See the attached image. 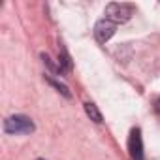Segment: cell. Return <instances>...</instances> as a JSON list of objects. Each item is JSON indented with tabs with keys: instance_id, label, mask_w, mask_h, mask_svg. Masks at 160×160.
I'll list each match as a JSON object with an SVG mask.
<instances>
[{
	"instance_id": "6da1fadb",
	"label": "cell",
	"mask_w": 160,
	"mask_h": 160,
	"mask_svg": "<svg viewBox=\"0 0 160 160\" xmlns=\"http://www.w3.org/2000/svg\"><path fill=\"white\" fill-rule=\"evenodd\" d=\"M34 121L27 115H12L4 121V132L12 134V136H19V134H32L34 132Z\"/></svg>"
},
{
	"instance_id": "ba28073f",
	"label": "cell",
	"mask_w": 160,
	"mask_h": 160,
	"mask_svg": "<svg viewBox=\"0 0 160 160\" xmlns=\"http://www.w3.org/2000/svg\"><path fill=\"white\" fill-rule=\"evenodd\" d=\"M40 57H42V60H43V64H45V66L49 68V72H51V73H62V70H60V66H58V64H55V62L51 60V57H49L47 53H42Z\"/></svg>"
},
{
	"instance_id": "7a4b0ae2",
	"label": "cell",
	"mask_w": 160,
	"mask_h": 160,
	"mask_svg": "<svg viewBox=\"0 0 160 160\" xmlns=\"http://www.w3.org/2000/svg\"><path fill=\"white\" fill-rule=\"evenodd\" d=\"M132 15H134V6H132V4L111 2V4L106 6V19L113 21L115 25H119V23H126Z\"/></svg>"
},
{
	"instance_id": "5b68a950",
	"label": "cell",
	"mask_w": 160,
	"mask_h": 160,
	"mask_svg": "<svg viewBox=\"0 0 160 160\" xmlns=\"http://www.w3.org/2000/svg\"><path fill=\"white\" fill-rule=\"evenodd\" d=\"M85 113L91 117V121H94V122H102V113H100V109L96 108V104H92V102H85Z\"/></svg>"
},
{
	"instance_id": "30bf717a",
	"label": "cell",
	"mask_w": 160,
	"mask_h": 160,
	"mask_svg": "<svg viewBox=\"0 0 160 160\" xmlns=\"http://www.w3.org/2000/svg\"><path fill=\"white\" fill-rule=\"evenodd\" d=\"M38 160H43V158H38Z\"/></svg>"
},
{
	"instance_id": "3957f363",
	"label": "cell",
	"mask_w": 160,
	"mask_h": 160,
	"mask_svg": "<svg viewBox=\"0 0 160 160\" xmlns=\"http://www.w3.org/2000/svg\"><path fill=\"white\" fill-rule=\"evenodd\" d=\"M117 25L109 19H100L94 27V38L98 40V43H106L108 40H111V36L115 34Z\"/></svg>"
},
{
	"instance_id": "9c48e42d",
	"label": "cell",
	"mask_w": 160,
	"mask_h": 160,
	"mask_svg": "<svg viewBox=\"0 0 160 160\" xmlns=\"http://www.w3.org/2000/svg\"><path fill=\"white\" fill-rule=\"evenodd\" d=\"M156 109H158V111H160V100H158V102H156Z\"/></svg>"
},
{
	"instance_id": "8992f818",
	"label": "cell",
	"mask_w": 160,
	"mask_h": 160,
	"mask_svg": "<svg viewBox=\"0 0 160 160\" xmlns=\"http://www.w3.org/2000/svg\"><path fill=\"white\" fill-rule=\"evenodd\" d=\"M58 66H60L62 73L72 70V60H70V57H68V53H66L64 49H60V55H58Z\"/></svg>"
},
{
	"instance_id": "52a82bcc",
	"label": "cell",
	"mask_w": 160,
	"mask_h": 160,
	"mask_svg": "<svg viewBox=\"0 0 160 160\" xmlns=\"http://www.w3.org/2000/svg\"><path fill=\"white\" fill-rule=\"evenodd\" d=\"M47 81H49V85H53L62 96H66V98H72V92H70V89L64 85V83H60V81H57V79H53V77H47Z\"/></svg>"
},
{
	"instance_id": "277c9868",
	"label": "cell",
	"mask_w": 160,
	"mask_h": 160,
	"mask_svg": "<svg viewBox=\"0 0 160 160\" xmlns=\"http://www.w3.org/2000/svg\"><path fill=\"white\" fill-rule=\"evenodd\" d=\"M128 152L132 160H143V139H141V130L132 128L130 138H128Z\"/></svg>"
}]
</instances>
